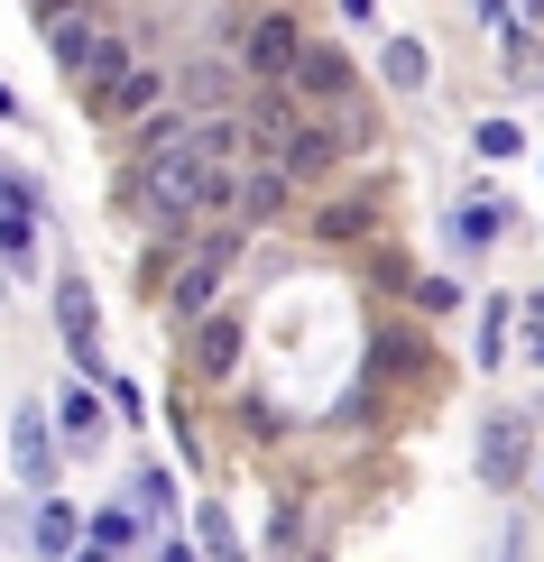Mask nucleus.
Segmentation results:
<instances>
[{
  "label": "nucleus",
  "instance_id": "f257e3e1",
  "mask_svg": "<svg viewBox=\"0 0 544 562\" xmlns=\"http://www.w3.org/2000/svg\"><path fill=\"white\" fill-rule=\"evenodd\" d=\"M130 194H138V213H148V222L185 231V222H203V213H222V203H231V167H222V157H203L195 138H176V148L138 157Z\"/></svg>",
  "mask_w": 544,
  "mask_h": 562
},
{
  "label": "nucleus",
  "instance_id": "f03ea898",
  "mask_svg": "<svg viewBox=\"0 0 544 562\" xmlns=\"http://www.w3.org/2000/svg\"><path fill=\"white\" fill-rule=\"evenodd\" d=\"M46 46H56V65H65V75H84V92H102L111 75H130V46L111 37V29H102L92 10L56 19V29H46Z\"/></svg>",
  "mask_w": 544,
  "mask_h": 562
},
{
  "label": "nucleus",
  "instance_id": "7ed1b4c3",
  "mask_svg": "<svg viewBox=\"0 0 544 562\" xmlns=\"http://www.w3.org/2000/svg\"><path fill=\"white\" fill-rule=\"evenodd\" d=\"M296 46H304V37H296V19H287V10H268V19H249L241 65H249L258 83H287V75H296Z\"/></svg>",
  "mask_w": 544,
  "mask_h": 562
},
{
  "label": "nucleus",
  "instance_id": "20e7f679",
  "mask_svg": "<svg viewBox=\"0 0 544 562\" xmlns=\"http://www.w3.org/2000/svg\"><path fill=\"white\" fill-rule=\"evenodd\" d=\"M231 249H241V240H231V231H212V240L195 249V259L176 268V286H167V304H176V314H212V286H222Z\"/></svg>",
  "mask_w": 544,
  "mask_h": 562
},
{
  "label": "nucleus",
  "instance_id": "39448f33",
  "mask_svg": "<svg viewBox=\"0 0 544 562\" xmlns=\"http://www.w3.org/2000/svg\"><path fill=\"white\" fill-rule=\"evenodd\" d=\"M56 323H65V341H75V369H84V379H111V369H102V333H92V286H84V277H65V286H56Z\"/></svg>",
  "mask_w": 544,
  "mask_h": 562
},
{
  "label": "nucleus",
  "instance_id": "423d86ee",
  "mask_svg": "<svg viewBox=\"0 0 544 562\" xmlns=\"http://www.w3.org/2000/svg\"><path fill=\"white\" fill-rule=\"evenodd\" d=\"M333 130H314V121H287V138H277V148H268V167H287V184L296 176H323V167H333Z\"/></svg>",
  "mask_w": 544,
  "mask_h": 562
},
{
  "label": "nucleus",
  "instance_id": "0eeeda50",
  "mask_svg": "<svg viewBox=\"0 0 544 562\" xmlns=\"http://www.w3.org/2000/svg\"><path fill=\"white\" fill-rule=\"evenodd\" d=\"M296 92H304V102H342V92H351V65L333 56V46H296V75H287Z\"/></svg>",
  "mask_w": 544,
  "mask_h": 562
},
{
  "label": "nucleus",
  "instance_id": "6e6552de",
  "mask_svg": "<svg viewBox=\"0 0 544 562\" xmlns=\"http://www.w3.org/2000/svg\"><path fill=\"white\" fill-rule=\"evenodd\" d=\"M29 222H37V194L19 176H0V259H29V249H37Z\"/></svg>",
  "mask_w": 544,
  "mask_h": 562
},
{
  "label": "nucleus",
  "instance_id": "1a4fd4ad",
  "mask_svg": "<svg viewBox=\"0 0 544 562\" xmlns=\"http://www.w3.org/2000/svg\"><path fill=\"white\" fill-rule=\"evenodd\" d=\"M480 471H489V480H517V471H526V425H517V415H499V425L480 434Z\"/></svg>",
  "mask_w": 544,
  "mask_h": 562
},
{
  "label": "nucleus",
  "instance_id": "9d476101",
  "mask_svg": "<svg viewBox=\"0 0 544 562\" xmlns=\"http://www.w3.org/2000/svg\"><path fill=\"white\" fill-rule=\"evenodd\" d=\"M231 360H241V323L212 314L203 333H195V369H203V379H231Z\"/></svg>",
  "mask_w": 544,
  "mask_h": 562
},
{
  "label": "nucleus",
  "instance_id": "9b49d317",
  "mask_svg": "<svg viewBox=\"0 0 544 562\" xmlns=\"http://www.w3.org/2000/svg\"><path fill=\"white\" fill-rule=\"evenodd\" d=\"M231 203H241V222H268V213H287V167H258L249 184H231Z\"/></svg>",
  "mask_w": 544,
  "mask_h": 562
},
{
  "label": "nucleus",
  "instance_id": "f8f14e48",
  "mask_svg": "<svg viewBox=\"0 0 544 562\" xmlns=\"http://www.w3.org/2000/svg\"><path fill=\"white\" fill-rule=\"evenodd\" d=\"M19 471H29L37 488H46V471H56V442H46V415H37V406L19 415Z\"/></svg>",
  "mask_w": 544,
  "mask_h": 562
},
{
  "label": "nucleus",
  "instance_id": "ddd939ff",
  "mask_svg": "<svg viewBox=\"0 0 544 562\" xmlns=\"http://www.w3.org/2000/svg\"><path fill=\"white\" fill-rule=\"evenodd\" d=\"M378 75H388L397 92H424V46H415V37H388V56H378Z\"/></svg>",
  "mask_w": 544,
  "mask_h": 562
},
{
  "label": "nucleus",
  "instance_id": "4468645a",
  "mask_svg": "<svg viewBox=\"0 0 544 562\" xmlns=\"http://www.w3.org/2000/svg\"><path fill=\"white\" fill-rule=\"evenodd\" d=\"M29 535H37V553H75V507H56V498H46Z\"/></svg>",
  "mask_w": 544,
  "mask_h": 562
},
{
  "label": "nucleus",
  "instance_id": "2eb2a0df",
  "mask_svg": "<svg viewBox=\"0 0 544 562\" xmlns=\"http://www.w3.org/2000/svg\"><path fill=\"white\" fill-rule=\"evenodd\" d=\"M185 102H195V111H222V102H231V65H195V75H185Z\"/></svg>",
  "mask_w": 544,
  "mask_h": 562
},
{
  "label": "nucleus",
  "instance_id": "dca6fc26",
  "mask_svg": "<svg viewBox=\"0 0 544 562\" xmlns=\"http://www.w3.org/2000/svg\"><path fill=\"white\" fill-rule=\"evenodd\" d=\"M499 222H508L499 203H462V222H453V231H462L470 249H489V240H499Z\"/></svg>",
  "mask_w": 544,
  "mask_h": 562
},
{
  "label": "nucleus",
  "instance_id": "f3484780",
  "mask_svg": "<svg viewBox=\"0 0 544 562\" xmlns=\"http://www.w3.org/2000/svg\"><path fill=\"white\" fill-rule=\"evenodd\" d=\"M314 231H323V240H360V231H369V213H360V203H333V213H323Z\"/></svg>",
  "mask_w": 544,
  "mask_h": 562
},
{
  "label": "nucleus",
  "instance_id": "a211bd4d",
  "mask_svg": "<svg viewBox=\"0 0 544 562\" xmlns=\"http://www.w3.org/2000/svg\"><path fill=\"white\" fill-rule=\"evenodd\" d=\"M203 553H212V562H241V544H231V526L212 517V507H203Z\"/></svg>",
  "mask_w": 544,
  "mask_h": 562
},
{
  "label": "nucleus",
  "instance_id": "6ab92c4d",
  "mask_svg": "<svg viewBox=\"0 0 544 562\" xmlns=\"http://www.w3.org/2000/svg\"><path fill=\"white\" fill-rule=\"evenodd\" d=\"M415 304H424V314H443V304H462V286H453V277H424Z\"/></svg>",
  "mask_w": 544,
  "mask_h": 562
},
{
  "label": "nucleus",
  "instance_id": "aec40b11",
  "mask_svg": "<svg viewBox=\"0 0 544 562\" xmlns=\"http://www.w3.org/2000/svg\"><path fill=\"white\" fill-rule=\"evenodd\" d=\"M92 535H102V544H130V535H138V517H121V507H102V517H92Z\"/></svg>",
  "mask_w": 544,
  "mask_h": 562
},
{
  "label": "nucleus",
  "instance_id": "412c9836",
  "mask_svg": "<svg viewBox=\"0 0 544 562\" xmlns=\"http://www.w3.org/2000/svg\"><path fill=\"white\" fill-rule=\"evenodd\" d=\"M480 157H517V130L508 121H480Z\"/></svg>",
  "mask_w": 544,
  "mask_h": 562
},
{
  "label": "nucleus",
  "instance_id": "4be33fe9",
  "mask_svg": "<svg viewBox=\"0 0 544 562\" xmlns=\"http://www.w3.org/2000/svg\"><path fill=\"white\" fill-rule=\"evenodd\" d=\"M84 10V0H29V19H37V29H56V19H75Z\"/></svg>",
  "mask_w": 544,
  "mask_h": 562
},
{
  "label": "nucleus",
  "instance_id": "5701e85b",
  "mask_svg": "<svg viewBox=\"0 0 544 562\" xmlns=\"http://www.w3.org/2000/svg\"><path fill=\"white\" fill-rule=\"evenodd\" d=\"M369 10H378V0H342V19H369Z\"/></svg>",
  "mask_w": 544,
  "mask_h": 562
},
{
  "label": "nucleus",
  "instance_id": "b1692460",
  "mask_svg": "<svg viewBox=\"0 0 544 562\" xmlns=\"http://www.w3.org/2000/svg\"><path fill=\"white\" fill-rule=\"evenodd\" d=\"M167 562H195V553H185V544H167Z\"/></svg>",
  "mask_w": 544,
  "mask_h": 562
},
{
  "label": "nucleus",
  "instance_id": "393cba45",
  "mask_svg": "<svg viewBox=\"0 0 544 562\" xmlns=\"http://www.w3.org/2000/svg\"><path fill=\"white\" fill-rule=\"evenodd\" d=\"M526 19H544V0H526Z\"/></svg>",
  "mask_w": 544,
  "mask_h": 562
},
{
  "label": "nucleus",
  "instance_id": "a878e982",
  "mask_svg": "<svg viewBox=\"0 0 544 562\" xmlns=\"http://www.w3.org/2000/svg\"><path fill=\"white\" fill-rule=\"evenodd\" d=\"M84 562H102V553H84Z\"/></svg>",
  "mask_w": 544,
  "mask_h": 562
}]
</instances>
